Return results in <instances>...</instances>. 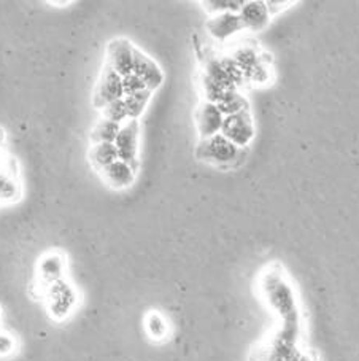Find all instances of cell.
Listing matches in <instances>:
<instances>
[{"instance_id": "cell-1", "label": "cell", "mask_w": 359, "mask_h": 361, "mask_svg": "<svg viewBox=\"0 0 359 361\" xmlns=\"http://www.w3.org/2000/svg\"><path fill=\"white\" fill-rule=\"evenodd\" d=\"M259 290H261L263 300L267 302L270 310L280 317L282 328L278 334L289 341L297 339L299 334V309H297V300L293 286L282 272L267 271L259 280Z\"/></svg>"}, {"instance_id": "cell-2", "label": "cell", "mask_w": 359, "mask_h": 361, "mask_svg": "<svg viewBox=\"0 0 359 361\" xmlns=\"http://www.w3.org/2000/svg\"><path fill=\"white\" fill-rule=\"evenodd\" d=\"M240 152H242V148L235 147L222 134H216L208 137V139H201L196 148V158L202 163L225 167L234 164L239 159Z\"/></svg>"}, {"instance_id": "cell-3", "label": "cell", "mask_w": 359, "mask_h": 361, "mask_svg": "<svg viewBox=\"0 0 359 361\" xmlns=\"http://www.w3.org/2000/svg\"><path fill=\"white\" fill-rule=\"evenodd\" d=\"M43 291L46 295L48 312L54 320H64L73 312L77 306V291L65 279L53 283Z\"/></svg>"}, {"instance_id": "cell-4", "label": "cell", "mask_w": 359, "mask_h": 361, "mask_svg": "<svg viewBox=\"0 0 359 361\" xmlns=\"http://www.w3.org/2000/svg\"><path fill=\"white\" fill-rule=\"evenodd\" d=\"M221 134L242 150L248 147L250 142L255 139V123H253L250 110L225 116Z\"/></svg>"}, {"instance_id": "cell-5", "label": "cell", "mask_w": 359, "mask_h": 361, "mask_svg": "<svg viewBox=\"0 0 359 361\" xmlns=\"http://www.w3.org/2000/svg\"><path fill=\"white\" fill-rule=\"evenodd\" d=\"M125 97V88H122V77L111 71L108 66H103L101 75H99L97 85L92 96V104L97 110H102L108 104L120 101Z\"/></svg>"}, {"instance_id": "cell-6", "label": "cell", "mask_w": 359, "mask_h": 361, "mask_svg": "<svg viewBox=\"0 0 359 361\" xmlns=\"http://www.w3.org/2000/svg\"><path fill=\"white\" fill-rule=\"evenodd\" d=\"M139 140H140V123L139 120H129L122 124L116 135L115 147L118 158L137 171L139 167Z\"/></svg>"}, {"instance_id": "cell-7", "label": "cell", "mask_w": 359, "mask_h": 361, "mask_svg": "<svg viewBox=\"0 0 359 361\" xmlns=\"http://www.w3.org/2000/svg\"><path fill=\"white\" fill-rule=\"evenodd\" d=\"M135 49L137 48L126 39L111 40L107 47V61H105V66H108L111 71H115L122 78L132 75Z\"/></svg>"}, {"instance_id": "cell-8", "label": "cell", "mask_w": 359, "mask_h": 361, "mask_svg": "<svg viewBox=\"0 0 359 361\" xmlns=\"http://www.w3.org/2000/svg\"><path fill=\"white\" fill-rule=\"evenodd\" d=\"M222 123H225V115L221 114L218 105L208 101L199 104L196 110V128L201 139H208V137L221 134Z\"/></svg>"}, {"instance_id": "cell-9", "label": "cell", "mask_w": 359, "mask_h": 361, "mask_svg": "<svg viewBox=\"0 0 359 361\" xmlns=\"http://www.w3.org/2000/svg\"><path fill=\"white\" fill-rule=\"evenodd\" d=\"M65 274V258L59 252H49L39 259L37 263V277L43 290L51 286L56 282L64 280Z\"/></svg>"}, {"instance_id": "cell-10", "label": "cell", "mask_w": 359, "mask_h": 361, "mask_svg": "<svg viewBox=\"0 0 359 361\" xmlns=\"http://www.w3.org/2000/svg\"><path fill=\"white\" fill-rule=\"evenodd\" d=\"M134 75H137L141 82L145 83L146 90H150L151 92L154 90H158L164 82V73L160 71V67L150 58V56L141 53L139 48L135 49Z\"/></svg>"}, {"instance_id": "cell-11", "label": "cell", "mask_w": 359, "mask_h": 361, "mask_svg": "<svg viewBox=\"0 0 359 361\" xmlns=\"http://www.w3.org/2000/svg\"><path fill=\"white\" fill-rule=\"evenodd\" d=\"M99 173H101L105 185L113 190L131 188L135 182V177H137V171L121 159L115 161L113 164L105 167V169Z\"/></svg>"}, {"instance_id": "cell-12", "label": "cell", "mask_w": 359, "mask_h": 361, "mask_svg": "<svg viewBox=\"0 0 359 361\" xmlns=\"http://www.w3.org/2000/svg\"><path fill=\"white\" fill-rule=\"evenodd\" d=\"M208 34L218 42H226L240 30H244V24L240 21L239 13H221L215 15L207 23Z\"/></svg>"}, {"instance_id": "cell-13", "label": "cell", "mask_w": 359, "mask_h": 361, "mask_svg": "<svg viewBox=\"0 0 359 361\" xmlns=\"http://www.w3.org/2000/svg\"><path fill=\"white\" fill-rule=\"evenodd\" d=\"M239 16L244 24V29L251 30V32H259L270 21L267 5H265V2H259V0L245 2L242 10L239 11Z\"/></svg>"}, {"instance_id": "cell-14", "label": "cell", "mask_w": 359, "mask_h": 361, "mask_svg": "<svg viewBox=\"0 0 359 361\" xmlns=\"http://www.w3.org/2000/svg\"><path fill=\"white\" fill-rule=\"evenodd\" d=\"M88 159L91 166L94 167L97 172L103 171L105 167L113 164L118 161V150L115 143H92L89 152H88Z\"/></svg>"}, {"instance_id": "cell-15", "label": "cell", "mask_w": 359, "mask_h": 361, "mask_svg": "<svg viewBox=\"0 0 359 361\" xmlns=\"http://www.w3.org/2000/svg\"><path fill=\"white\" fill-rule=\"evenodd\" d=\"M145 331L153 341H164L169 336V323H167L165 317L158 312V310H151L145 317Z\"/></svg>"}, {"instance_id": "cell-16", "label": "cell", "mask_w": 359, "mask_h": 361, "mask_svg": "<svg viewBox=\"0 0 359 361\" xmlns=\"http://www.w3.org/2000/svg\"><path fill=\"white\" fill-rule=\"evenodd\" d=\"M216 105H218V109L225 116L235 115V114H240V111L248 110V101H246V99L235 90L226 91Z\"/></svg>"}, {"instance_id": "cell-17", "label": "cell", "mask_w": 359, "mask_h": 361, "mask_svg": "<svg viewBox=\"0 0 359 361\" xmlns=\"http://www.w3.org/2000/svg\"><path fill=\"white\" fill-rule=\"evenodd\" d=\"M121 124L101 118L96 123V126L91 130V142L92 143H115L116 135L120 133Z\"/></svg>"}, {"instance_id": "cell-18", "label": "cell", "mask_w": 359, "mask_h": 361, "mask_svg": "<svg viewBox=\"0 0 359 361\" xmlns=\"http://www.w3.org/2000/svg\"><path fill=\"white\" fill-rule=\"evenodd\" d=\"M151 94H153L151 91L145 90V91L135 92V94L122 97L127 110V115H129V120H139V118L144 115V111L146 110V105L151 99Z\"/></svg>"}, {"instance_id": "cell-19", "label": "cell", "mask_w": 359, "mask_h": 361, "mask_svg": "<svg viewBox=\"0 0 359 361\" xmlns=\"http://www.w3.org/2000/svg\"><path fill=\"white\" fill-rule=\"evenodd\" d=\"M101 114H102V118H105V120L113 121L116 124H121V126L126 121H129V115H127L126 105H125V101H122V99L108 104L107 107H103L101 110Z\"/></svg>"}, {"instance_id": "cell-20", "label": "cell", "mask_w": 359, "mask_h": 361, "mask_svg": "<svg viewBox=\"0 0 359 361\" xmlns=\"http://www.w3.org/2000/svg\"><path fill=\"white\" fill-rule=\"evenodd\" d=\"M245 2H234V0H208V2H202L203 8H206L208 13L215 15H221V13H239L242 10Z\"/></svg>"}, {"instance_id": "cell-21", "label": "cell", "mask_w": 359, "mask_h": 361, "mask_svg": "<svg viewBox=\"0 0 359 361\" xmlns=\"http://www.w3.org/2000/svg\"><path fill=\"white\" fill-rule=\"evenodd\" d=\"M122 88H125V96H131V94H135V92L145 91L146 86L137 75H134L132 73V75H127L122 78Z\"/></svg>"}, {"instance_id": "cell-22", "label": "cell", "mask_w": 359, "mask_h": 361, "mask_svg": "<svg viewBox=\"0 0 359 361\" xmlns=\"http://www.w3.org/2000/svg\"><path fill=\"white\" fill-rule=\"evenodd\" d=\"M15 348L16 342L13 339V336L0 331V357H8V355L15 352Z\"/></svg>"}]
</instances>
